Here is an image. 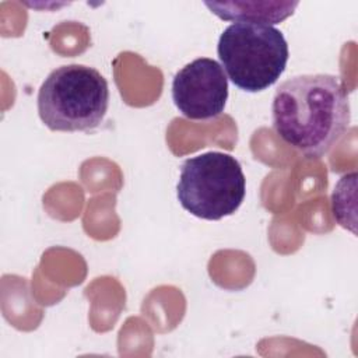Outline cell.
I'll return each instance as SVG.
<instances>
[{"label": "cell", "instance_id": "6da1fadb", "mask_svg": "<svg viewBox=\"0 0 358 358\" xmlns=\"http://www.w3.org/2000/svg\"><path fill=\"white\" fill-rule=\"evenodd\" d=\"M271 116L284 143L306 158H322L350 124L348 92L333 74L295 76L275 90Z\"/></svg>", "mask_w": 358, "mask_h": 358}, {"label": "cell", "instance_id": "7a4b0ae2", "mask_svg": "<svg viewBox=\"0 0 358 358\" xmlns=\"http://www.w3.org/2000/svg\"><path fill=\"white\" fill-rule=\"evenodd\" d=\"M36 105L39 117L48 129L90 131L103 122L108 112V81L90 66H60L42 83Z\"/></svg>", "mask_w": 358, "mask_h": 358}, {"label": "cell", "instance_id": "3957f363", "mask_svg": "<svg viewBox=\"0 0 358 358\" xmlns=\"http://www.w3.org/2000/svg\"><path fill=\"white\" fill-rule=\"evenodd\" d=\"M217 55L235 87L260 92L277 83L289 52L280 29L268 24L234 22L220 35Z\"/></svg>", "mask_w": 358, "mask_h": 358}, {"label": "cell", "instance_id": "277c9868", "mask_svg": "<svg viewBox=\"0 0 358 358\" xmlns=\"http://www.w3.org/2000/svg\"><path fill=\"white\" fill-rule=\"evenodd\" d=\"M246 179L239 161L227 152L208 151L185 159L176 186L180 206L192 215L217 221L242 204Z\"/></svg>", "mask_w": 358, "mask_h": 358}, {"label": "cell", "instance_id": "5b68a950", "mask_svg": "<svg viewBox=\"0 0 358 358\" xmlns=\"http://www.w3.org/2000/svg\"><path fill=\"white\" fill-rule=\"evenodd\" d=\"M172 99L178 110L192 120L221 115L228 99V78L221 64L210 57L187 63L172 80Z\"/></svg>", "mask_w": 358, "mask_h": 358}, {"label": "cell", "instance_id": "8992f818", "mask_svg": "<svg viewBox=\"0 0 358 358\" xmlns=\"http://www.w3.org/2000/svg\"><path fill=\"white\" fill-rule=\"evenodd\" d=\"M204 4L224 21L278 24L292 15L298 1H206Z\"/></svg>", "mask_w": 358, "mask_h": 358}]
</instances>
